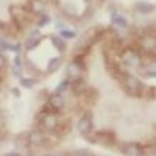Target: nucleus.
Here are the masks:
<instances>
[{"instance_id": "14", "label": "nucleus", "mask_w": 156, "mask_h": 156, "mask_svg": "<svg viewBox=\"0 0 156 156\" xmlns=\"http://www.w3.org/2000/svg\"><path fill=\"white\" fill-rule=\"evenodd\" d=\"M61 62H62L61 56H55V58H51V59L48 61V64H47V72H48V73L56 72V70L59 69V66H61Z\"/></svg>"}, {"instance_id": "8", "label": "nucleus", "mask_w": 156, "mask_h": 156, "mask_svg": "<svg viewBox=\"0 0 156 156\" xmlns=\"http://www.w3.org/2000/svg\"><path fill=\"white\" fill-rule=\"evenodd\" d=\"M140 48L145 50L148 55H154V34H147L142 37L140 41Z\"/></svg>"}, {"instance_id": "19", "label": "nucleus", "mask_w": 156, "mask_h": 156, "mask_svg": "<svg viewBox=\"0 0 156 156\" xmlns=\"http://www.w3.org/2000/svg\"><path fill=\"white\" fill-rule=\"evenodd\" d=\"M20 83H22L23 87H33L34 83H36V80H33V78H22Z\"/></svg>"}, {"instance_id": "7", "label": "nucleus", "mask_w": 156, "mask_h": 156, "mask_svg": "<svg viewBox=\"0 0 156 156\" xmlns=\"http://www.w3.org/2000/svg\"><path fill=\"white\" fill-rule=\"evenodd\" d=\"M122 153L125 156H140L142 154V145L137 144V142H128V144H123Z\"/></svg>"}, {"instance_id": "6", "label": "nucleus", "mask_w": 156, "mask_h": 156, "mask_svg": "<svg viewBox=\"0 0 156 156\" xmlns=\"http://www.w3.org/2000/svg\"><path fill=\"white\" fill-rule=\"evenodd\" d=\"M83 70H84V67H83V64H81V62L72 61V62L67 64V69H66V72H67V78H69V80H72V81H73V80H78V78H81Z\"/></svg>"}, {"instance_id": "22", "label": "nucleus", "mask_w": 156, "mask_h": 156, "mask_svg": "<svg viewBox=\"0 0 156 156\" xmlns=\"http://www.w3.org/2000/svg\"><path fill=\"white\" fill-rule=\"evenodd\" d=\"M142 154L154 156V147H142Z\"/></svg>"}, {"instance_id": "1", "label": "nucleus", "mask_w": 156, "mask_h": 156, "mask_svg": "<svg viewBox=\"0 0 156 156\" xmlns=\"http://www.w3.org/2000/svg\"><path fill=\"white\" fill-rule=\"evenodd\" d=\"M122 84L125 87V90L129 94V95H133V97H137L140 95V90H142V83L137 80L136 76H131V75H126L123 80H122Z\"/></svg>"}, {"instance_id": "23", "label": "nucleus", "mask_w": 156, "mask_h": 156, "mask_svg": "<svg viewBox=\"0 0 156 156\" xmlns=\"http://www.w3.org/2000/svg\"><path fill=\"white\" fill-rule=\"evenodd\" d=\"M61 36L62 37H67V39H72V37H75V33L72 30H62L61 31Z\"/></svg>"}, {"instance_id": "27", "label": "nucleus", "mask_w": 156, "mask_h": 156, "mask_svg": "<svg viewBox=\"0 0 156 156\" xmlns=\"http://www.w3.org/2000/svg\"><path fill=\"white\" fill-rule=\"evenodd\" d=\"M5 156H20L19 153H16V151H11V153H6Z\"/></svg>"}, {"instance_id": "15", "label": "nucleus", "mask_w": 156, "mask_h": 156, "mask_svg": "<svg viewBox=\"0 0 156 156\" xmlns=\"http://www.w3.org/2000/svg\"><path fill=\"white\" fill-rule=\"evenodd\" d=\"M51 44H53V47L58 50V51H66V42H64V39L61 36H51Z\"/></svg>"}, {"instance_id": "21", "label": "nucleus", "mask_w": 156, "mask_h": 156, "mask_svg": "<svg viewBox=\"0 0 156 156\" xmlns=\"http://www.w3.org/2000/svg\"><path fill=\"white\" fill-rule=\"evenodd\" d=\"M48 22H50V17L47 14H42V17L39 19V22H37V25H39V27H45Z\"/></svg>"}, {"instance_id": "18", "label": "nucleus", "mask_w": 156, "mask_h": 156, "mask_svg": "<svg viewBox=\"0 0 156 156\" xmlns=\"http://www.w3.org/2000/svg\"><path fill=\"white\" fill-rule=\"evenodd\" d=\"M112 23L119 25V27H128V22L125 17L119 16V14H112Z\"/></svg>"}, {"instance_id": "16", "label": "nucleus", "mask_w": 156, "mask_h": 156, "mask_svg": "<svg viewBox=\"0 0 156 156\" xmlns=\"http://www.w3.org/2000/svg\"><path fill=\"white\" fill-rule=\"evenodd\" d=\"M136 9H137L139 12H144V14H147V12H151V11L154 9V6H153L151 3H148V2H137V3H136Z\"/></svg>"}, {"instance_id": "29", "label": "nucleus", "mask_w": 156, "mask_h": 156, "mask_svg": "<svg viewBox=\"0 0 156 156\" xmlns=\"http://www.w3.org/2000/svg\"><path fill=\"white\" fill-rule=\"evenodd\" d=\"M84 2H90V0H84Z\"/></svg>"}, {"instance_id": "4", "label": "nucleus", "mask_w": 156, "mask_h": 156, "mask_svg": "<svg viewBox=\"0 0 156 156\" xmlns=\"http://www.w3.org/2000/svg\"><path fill=\"white\" fill-rule=\"evenodd\" d=\"M92 114L90 112H84L80 119H78V123H76V128H78V131H80L83 136H86L87 133L92 131Z\"/></svg>"}, {"instance_id": "2", "label": "nucleus", "mask_w": 156, "mask_h": 156, "mask_svg": "<svg viewBox=\"0 0 156 156\" xmlns=\"http://www.w3.org/2000/svg\"><path fill=\"white\" fill-rule=\"evenodd\" d=\"M11 17H12L14 25H17L19 28H22L23 25L30 23L28 22V11L20 8V6H11Z\"/></svg>"}, {"instance_id": "12", "label": "nucleus", "mask_w": 156, "mask_h": 156, "mask_svg": "<svg viewBox=\"0 0 156 156\" xmlns=\"http://www.w3.org/2000/svg\"><path fill=\"white\" fill-rule=\"evenodd\" d=\"M70 86H72L73 94H76V95H81V94H84L86 90H87V84H86V81L83 80V78H78V80H73Z\"/></svg>"}, {"instance_id": "11", "label": "nucleus", "mask_w": 156, "mask_h": 156, "mask_svg": "<svg viewBox=\"0 0 156 156\" xmlns=\"http://www.w3.org/2000/svg\"><path fill=\"white\" fill-rule=\"evenodd\" d=\"M27 140H28L30 145H41V144L45 142V134L42 131H31L28 134Z\"/></svg>"}, {"instance_id": "13", "label": "nucleus", "mask_w": 156, "mask_h": 156, "mask_svg": "<svg viewBox=\"0 0 156 156\" xmlns=\"http://www.w3.org/2000/svg\"><path fill=\"white\" fill-rule=\"evenodd\" d=\"M95 140L98 144H103V145H112L114 144V136L111 133H97Z\"/></svg>"}, {"instance_id": "9", "label": "nucleus", "mask_w": 156, "mask_h": 156, "mask_svg": "<svg viewBox=\"0 0 156 156\" xmlns=\"http://www.w3.org/2000/svg\"><path fill=\"white\" fill-rule=\"evenodd\" d=\"M42 41V34L39 31H31L27 37V41H25V47H27V50H31L34 47H37V44Z\"/></svg>"}, {"instance_id": "30", "label": "nucleus", "mask_w": 156, "mask_h": 156, "mask_svg": "<svg viewBox=\"0 0 156 156\" xmlns=\"http://www.w3.org/2000/svg\"><path fill=\"white\" fill-rule=\"evenodd\" d=\"M50 156H51V154H50Z\"/></svg>"}, {"instance_id": "26", "label": "nucleus", "mask_w": 156, "mask_h": 156, "mask_svg": "<svg viewBox=\"0 0 156 156\" xmlns=\"http://www.w3.org/2000/svg\"><path fill=\"white\" fill-rule=\"evenodd\" d=\"M14 64H16L17 67L20 66V56H16V59H14Z\"/></svg>"}, {"instance_id": "28", "label": "nucleus", "mask_w": 156, "mask_h": 156, "mask_svg": "<svg viewBox=\"0 0 156 156\" xmlns=\"http://www.w3.org/2000/svg\"><path fill=\"white\" fill-rule=\"evenodd\" d=\"M2 122H3V120H2V115H0V125H2Z\"/></svg>"}, {"instance_id": "20", "label": "nucleus", "mask_w": 156, "mask_h": 156, "mask_svg": "<svg viewBox=\"0 0 156 156\" xmlns=\"http://www.w3.org/2000/svg\"><path fill=\"white\" fill-rule=\"evenodd\" d=\"M75 156H95L90 150H86V148H81V150H76L75 151Z\"/></svg>"}, {"instance_id": "5", "label": "nucleus", "mask_w": 156, "mask_h": 156, "mask_svg": "<svg viewBox=\"0 0 156 156\" xmlns=\"http://www.w3.org/2000/svg\"><path fill=\"white\" fill-rule=\"evenodd\" d=\"M122 59L128 64V66H137L140 62V51L133 48V47H128L122 51Z\"/></svg>"}, {"instance_id": "25", "label": "nucleus", "mask_w": 156, "mask_h": 156, "mask_svg": "<svg viewBox=\"0 0 156 156\" xmlns=\"http://www.w3.org/2000/svg\"><path fill=\"white\" fill-rule=\"evenodd\" d=\"M6 66V56L3 53H0V69H3Z\"/></svg>"}, {"instance_id": "10", "label": "nucleus", "mask_w": 156, "mask_h": 156, "mask_svg": "<svg viewBox=\"0 0 156 156\" xmlns=\"http://www.w3.org/2000/svg\"><path fill=\"white\" fill-rule=\"evenodd\" d=\"M64 97L61 95V94H51L50 97H48V106L50 108H53L55 111H59V109H62L64 108Z\"/></svg>"}, {"instance_id": "3", "label": "nucleus", "mask_w": 156, "mask_h": 156, "mask_svg": "<svg viewBox=\"0 0 156 156\" xmlns=\"http://www.w3.org/2000/svg\"><path fill=\"white\" fill-rule=\"evenodd\" d=\"M41 125L47 131H53V129H56L59 126V119L53 112H44L41 115Z\"/></svg>"}, {"instance_id": "24", "label": "nucleus", "mask_w": 156, "mask_h": 156, "mask_svg": "<svg viewBox=\"0 0 156 156\" xmlns=\"http://www.w3.org/2000/svg\"><path fill=\"white\" fill-rule=\"evenodd\" d=\"M67 86H69V80H66V81H62L61 83V86L56 89V94H59V92H62L64 89H67Z\"/></svg>"}, {"instance_id": "17", "label": "nucleus", "mask_w": 156, "mask_h": 156, "mask_svg": "<svg viewBox=\"0 0 156 156\" xmlns=\"http://www.w3.org/2000/svg\"><path fill=\"white\" fill-rule=\"evenodd\" d=\"M44 3H41V0H31L30 2V11L33 12H42Z\"/></svg>"}]
</instances>
